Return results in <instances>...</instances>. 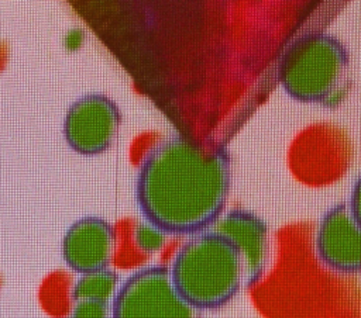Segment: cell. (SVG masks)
I'll list each match as a JSON object with an SVG mask.
<instances>
[{
  "label": "cell",
  "mask_w": 361,
  "mask_h": 318,
  "mask_svg": "<svg viewBox=\"0 0 361 318\" xmlns=\"http://www.w3.org/2000/svg\"><path fill=\"white\" fill-rule=\"evenodd\" d=\"M230 182V156L224 146L206 148L176 135L147 152L135 196L149 224L165 234H193L221 215Z\"/></svg>",
  "instance_id": "obj_1"
},
{
  "label": "cell",
  "mask_w": 361,
  "mask_h": 318,
  "mask_svg": "<svg viewBox=\"0 0 361 318\" xmlns=\"http://www.w3.org/2000/svg\"><path fill=\"white\" fill-rule=\"evenodd\" d=\"M169 273L176 291L195 310L224 305L244 281L237 249L214 231L186 241L176 252Z\"/></svg>",
  "instance_id": "obj_2"
},
{
  "label": "cell",
  "mask_w": 361,
  "mask_h": 318,
  "mask_svg": "<svg viewBox=\"0 0 361 318\" xmlns=\"http://www.w3.org/2000/svg\"><path fill=\"white\" fill-rule=\"evenodd\" d=\"M348 66L344 45L333 35L309 32L282 53L276 75L283 90L303 103L326 101L337 93Z\"/></svg>",
  "instance_id": "obj_3"
},
{
  "label": "cell",
  "mask_w": 361,
  "mask_h": 318,
  "mask_svg": "<svg viewBox=\"0 0 361 318\" xmlns=\"http://www.w3.org/2000/svg\"><path fill=\"white\" fill-rule=\"evenodd\" d=\"M111 318H197V310L176 291L169 267L152 265L134 272L120 286Z\"/></svg>",
  "instance_id": "obj_4"
},
{
  "label": "cell",
  "mask_w": 361,
  "mask_h": 318,
  "mask_svg": "<svg viewBox=\"0 0 361 318\" xmlns=\"http://www.w3.org/2000/svg\"><path fill=\"white\" fill-rule=\"evenodd\" d=\"M121 122L117 104L102 93H89L75 100L66 111L63 135L80 155H99L113 144Z\"/></svg>",
  "instance_id": "obj_5"
},
{
  "label": "cell",
  "mask_w": 361,
  "mask_h": 318,
  "mask_svg": "<svg viewBox=\"0 0 361 318\" xmlns=\"http://www.w3.org/2000/svg\"><path fill=\"white\" fill-rule=\"evenodd\" d=\"M316 252L320 260L334 272L357 273L360 270V215L348 204H337L322 217L316 234Z\"/></svg>",
  "instance_id": "obj_6"
},
{
  "label": "cell",
  "mask_w": 361,
  "mask_h": 318,
  "mask_svg": "<svg viewBox=\"0 0 361 318\" xmlns=\"http://www.w3.org/2000/svg\"><path fill=\"white\" fill-rule=\"evenodd\" d=\"M212 231L224 236L237 249L243 263L244 281L247 284L258 281L269 256L267 224L254 212L235 208L220 215Z\"/></svg>",
  "instance_id": "obj_7"
},
{
  "label": "cell",
  "mask_w": 361,
  "mask_h": 318,
  "mask_svg": "<svg viewBox=\"0 0 361 318\" xmlns=\"http://www.w3.org/2000/svg\"><path fill=\"white\" fill-rule=\"evenodd\" d=\"M114 248V227L104 218L93 215L75 221L62 239L65 263L80 274L107 269Z\"/></svg>",
  "instance_id": "obj_8"
},
{
  "label": "cell",
  "mask_w": 361,
  "mask_h": 318,
  "mask_svg": "<svg viewBox=\"0 0 361 318\" xmlns=\"http://www.w3.org/2000/svg\"><path fill=\"white\" fill-rule=\"evenodd\" d=\"M118 276L110 269L94 270L80 274L72 288L73 301L110 303L117 293Z\"/></svg>",
  "instance_id": "obj_9"
},
{
  "label": "cell",
  "mask_w": 361,
  "mask_h": 318,
  "mask_svg": "<svg viewBox=\"0 0 361 318\" xmlns=\"http://www.w3.org/2000/svg\"><path fill=\"white\" fill-rule=\"evenodd\" d=\"M134 239L141 250L148 253L158 252L165 243V232L149 222L140 224L135 228Z\"/></svg>",
  "instance_id": "obj_10"
},
{
  "label": "cell",
  "mask_w": 361,
  "mask_h": 318,
  "mask_svg": "<svg viewBox=\"0 0 361 318\" xmlns=\"http://www.w3.org/2000/svg\"><path fill=\"white\" fill-rule=\"evenodd\" d=\"M110 305L100 301H76L71 318H109Z\"/></svg>",
  "instance_id": "obj_11"
}]
</instances>
